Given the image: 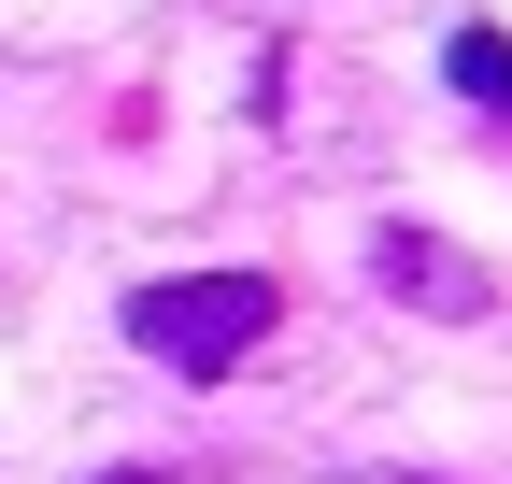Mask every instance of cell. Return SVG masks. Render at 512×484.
<instances>
[{"label":"cell","mask_w":512,"mask_h":484,"mask_svg":"<svg viewBox=\"0 0 512 484\" xmlns=\"http://www.w3.org/2000/svg\"><path fill=\"white\" fill-rule=\"evenodd\" d=\"M370 271H384V285H413V314H484V271L456 257V242H427V228H384V242H370Z\"/></svg>","instance_id":"2"},{"label":"cell","mask_w":512,"mask_h":484,"mask_svg":"<svg viewBox=\"0 0 512 484\" xmlns=\"http://www.w3.org/2000/svg\"><path fill=\"white\" fill-rule=\"evenodd\" d=\"M441 72H456V100H484V114H512V29H456V43H441Z\"/></svg>","instance_id":"3"},{"label":"cell","mask_w":512,"mask_h":484,"mask_svg":"<svg viewBox=\"0 0 512 484\" xmlns=\"http://www.w3.org/2000/svg\"><path fill=\"white\" fill-rule=\"evenodd\" d=\"M271 328H285V285L271 271H185V285H143V299H128V342L171 356L185 385H228Z\"/></svg>","instance_id":"1"}]
</instances>
